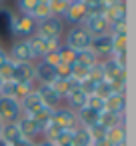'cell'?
Here are the masks:
<instances>
[{"label":"cell","instance_id":"40","mask_svg":"<svg viewBox=\"0 0 136 146\" xmlns=\"http://www.w3.org/2000/svg\"><path fill=\"white\" fill-rule=\"evenodd\" d=\"M86 130H88V134H90L92 142L104 140V136H106V128H104V126H100V124H94V126H90V128H86Z\"/></svg>","mask_w":136,"mask_h":146},{"label":"cell","instance_id":"48","mask_svg":"<svg viewBox=\"0 0 136 146\" xmlns=\"http://www.w3.org/2000/svg\"><path fill=\"white\" fill-rule=\"evenodd\" d=\"M36 146H54L52 142H46V140H42V142H36Z\"/></svg>","mask_w":136,"mask_h":146},{"label":"cell","instance_id":"45","mask_svg":"<svg viewBox=\"0 0 136 146\" xmlns=\"http://www.w3.org/2000/svg\"><path fill=\"white\" fill-rule=\"evenodd\" d=\"M86 6H94V4H102V0H82Z\"/></svg>","mask_w":136,"mask_h":146},{"label":"cell","instance_id":"39","mask_svg":"<svg viewBox=\"0 0 136 146\" xmlns=\"http://www.w3.org/2000/svg\"><path fill=\"white\" fill-rule=\"evenodd\" d=\"M14 86H16V80H2L0 82V96L14 98Z\"/></svg>","mask_w":136,"mask_h":146},{"label":"cell","instance_id":"21","mask_svg":"<svg viewBox=\"0 0 136 146\" xmlns=\"http://www.w3.org/2000/svg\"><path fill=\"white\" fill-rule=\"evenodd\" d=\"M50 86H52V88H54V92H56V94L64 100V98L70 94V90H72L74 86H78V84H76L72 78H56Z\"/></svg>","mask_w":136,"mask_h":146},{"label":"cell","instance_id":"26","mask_svg":"<svg viewBox=\"0 0 136 146\" xmlns=\"http://www.w3.org/2000/svg\"><path fill=\"white\" fill-rule=\"evenodd\" d=\"M112 36V56L126 54L128 50V34H110Z\"/></svg>","mask_w":136,"mask_h":146},{"label":"cell","instance_id":"3","mask_svg":"<svg viewBox=\"0 0 136 146\" xmlns=\"http://www.w3.org/2000/svg\"><path fill=\"white\" fill-rule=\"evenodd\" d=\"M36 34L42 36L44 40H60L64 34V20L58 16H48L38 22Z\"/></svg>","mask_w":136,"mask_h":146},{"label":"cell","instance_id":"49","mask_svg":"<svg viewBox=\"0 0 136 146\" xmlns=\"http://www.w3.org/2000/svg\"><path fill=\"white\" fill-rule=\"evenodd\" d=\"M0 146H10V144H6L4 140H0Z\"/></svg>","mask_w":136,"mask_h":146},{"label":"cell","instance_id":"27","mask_svg":"<svg viewBox=\"0 0 136 146\" xmlns=\"http://www.w3.org/2000/svg\"><path fill=\"white\" fill-rule=\"evenodd\" d=\"M76 62L78 64H82V66H86V68H92V66H96L98 62H100V58L88 48V50H82V52H76Z\"/></svg>","mask_w":136,"mask_h":146},{"label":"cell","instance_id":"8","mask_svg":"<svg viewBox=\"0 0 136 146\" xmlns=\"http://www.w3.org/2000/svg\"><path fill=\"white\" fill-rule=\"evenodd\" d=\"M108 22H106V18L104 16H96V14H88L86 16V20L82 22V28L92 36V38H96V36H102V34H108Z\"/></svg>","mask_w":136,"mask_h":146},{"label":"cell","instance_id":"6","mask_svg":"<svg viewBox=\"0 0 136 146\" xmlns=\"http://www.w3.org/2000/svg\"><path fill=\"white\" fill-rule=\"evenodd\" d=\"M6 52H8V58L14 64H18V62H36L34 56H32V52H30L28 40H24V38H16L12 42L10 50H6Z\"/></svg>","mask_w":136,"mask_h":146},{"label":"cell","instance_id":"51","mask_svg":"<svg viewBox=\"0 0 136 146\" xmlns=\"http://www.w3.org/2000/svg\"><path fill=\"white\" fill-rule=\"evenodd\" d=\"M2 2H4V0H0V4H2Z\"/></svg>","mask_w":136,"mask_h":146},{"label":"cell","instance_id":"15","mask_svg":"<svg viewBox=\"0 0 136 146\" xmlns=\"http://www.w3.org/2000/svg\"><path fill=\"white\" fill-rule=\"evenodd\" d=\"M126 14H128V10H126V2L108 4V6H104V12H102V16L106 18V22H108V24H110V22H116V20L126 18Z\"/></svg>","mask_w":136,"mask_h":146},{"label":"cell","instance_id":"43","mask_svg":"<svg viewBox=\"0 0 136 146\" xmlns=\"http://www.w3.org/2000/svg\"><path fill=\"white\" fill-rule=\"evenodd\" d=\"M10 146H36V142H32V140H26V138H20L18 142H14V144H10Z\"/></svg>","mask_w":136,"mask_h":146},{"label":"cell","instance_id":"23","mask_svg":"<svg viewBox=\"0 0 136 146\" xmlns=\"http://www.w3.org/2000/svg\"><path fill=\"white\" fill-rule=\"evenodd\" d=\"M20 138H22V134H20V128H18L16 122H14V124H4L0 140H4L6 144H14V142H18Z\"/></svg>","mask_w":136,"mask_h":146},{"label":"cell","instance_id":"17","mask_svg":"<svg viewBox=\"0 0 136 146\" xmlns=\"http://www.w3.org/2000/svg\"><path fill=\"white\" fill-rule=\"evenodd\" d=\"M104 140L110 142L112 146H126V124L106 128V136H104Z\"/></svg>","mask_w":136,"mask_h":146},{"label":"cell","instance_id":"14","mask_svg":"<svg viewBox=\"0 0 136 146\" xmlns=\"http://www.w3.org/2000/svg\"><path fill=\"white\" fill-rule=\"evenodd\" d=\"M54 80H56V70H54V66H50V64L38 60V62H36V82H38V84H52Z\"/></svg>","mask_w":136,"mask_h":146},{"label":"cell","instance_id":"12","mask_svg":"<svg viewBox=\"0 0 136 146\" xmlns=\"http://www.w3.org/2000/svg\"><path fill=\"white\" fill-rule=\"evenodd\" d=\"M16 82H34L36 84V62H18L14 64V76Z\"/></svg>","mask_w":136,"mask_h":146},{"label":"cell","instance_id":"36","mask_svg":"<svg viewBox=\"0 0 136 146\" xmlns=\"http://www.w3.org/2000/svg\"><path fill=\"white\" fill-rule=\"evenodd\" d=\"M86 108H90V110H94V112H102L104 110V100L102 98H98L96 94H90L88 98H86Z\"/></svg>","mask_w":136,"mask_h":146},{"label":"cell","instance_id":"5","mask_svg":"<svg viewBox=\"0 0 136 146\" xmlns=\"http://www.w3.org/2000/svg\"><path fill=\"white\" fill-rule=\"evenodd\" d=\"M50 122L62 130H74L78 128V120H76V112L70 110L68 106H58L52 110L50 114Z\"/></svg>","mask_w":136,"mask_h":146},{"label":"cell","instance_id":"34","mask_svg":"<svg viewBox=\"0 0 136 146\" xmlns=\"http://www.w3.org/2000/svg\"><path fill=\"white\" fill-rule=\"evenodd\" d=\"M108 32H110V34H128V20H126V18H122V20L110 22Z\"/></svg>","mask_w":136,"mask_h":146},{"label":"cell","instance_id":"20","mask_svg":"<svg viewBox=\"0 0 136 146\" xmlns=\"http://www.w3.org/2000/svg\"><path fill=\"white\" fill-rule=\"evenodd\" d=\"M26 40H28V46H30V52H32L34 60H40L46 54V40L42 36H38V34H34V36H30Z\"/></svg>","mask_w":136,"mask_h":146},{"label":"cell","instance_id":"22","mask_svg":"<svg viewBox=\"0 0 136 146\" xmlns=\"http://www.w3.org/2000/svg\"><path fill=\"white\" fill-rule=\"evenodd\" d=\"M76 120H78V126L90 128V126L98 124V112H94L90 108H82V110L76 112Z\"/></svg>","mask_w":136,"mask_h":146},{"label":"cell","instance_id":"33","mask_svg":"<svg viewBox=\"0 0 136 146\" xmlns=\"http://www.w3.org/2000/svg\"><path fill=\"white\" fill-rule=\"evenodd\" d=\"M14 76V62L8 58L6 62L0 64V80H12Z\"/></svg>","mask_w":136,"mask_h":146},{"label":"cell","instance_id":"10","mask_svg":"<svg viewBox=\"0 0 136 146\" xmlns=\"http://www.w3.org/2000/svg\"><path fill=\"white\" fill-rule=\"evenodd\" d=\"M34 90H36V94H38L40 102H42L46 108L54 110V108H58V106L62 104V98L54 92V88H52L50 84H38Z\"/></svg>","mask_w":136,"mask_h":146},{"label":"cell","instance_id":"1","mask_svg":"<svg viewBox=\"0 0 136 146\" xmlns=\"http://www.w3.org/2000/svg\"><path fill=\"white\" fill-rule=\"evenodd\" d=\"M10 26H12V34L16 36V38H30V36H34L36 34V28H38V22L30 16V14H16V12H12V22H10Z\"/></svg>","mask_w":136,"mask_h":146},{"label":"cell","instance_id":"50","mask_svg":"<svg viewBox=\"0 0 136 146\" xmlns=\"http://www.w3.org/2000/svg\"><path fill=\"white\" fill-rule=\"evenodd\" d=\"M2 128H4V124H2V122H0V136H2Z\"/></svg>","mask_w":136,"mask_h":146},{"label":"cell","instance_id":"53","mask_svg":"<svg viewBox=\"0 0 136 146\" xmlns=\"http://www.w3.org/2000/svg\"><path fill=\"white\" fill-rule=\"evenodd\" d=\"M0 82H2V80H0Z\"/></svg>","mask_w":136,"mask_h":146},{"label":"cell","instance_id":"37","mask_svg":"<svg viewBox=\"0 0 136 146\" xmlns=\"http://www.w3.org/2000/svg\"><path fill=\"white\" fill-rule=\"evenodd\" d=\"M74 130H76V128H74ZM74 130H60V134H58L56 140H54V146H70L72 136H74Z\"/></svg>","mask_w":136,"mask_h":146},{"label":"cell","instance_id":"13","mask_svg":"<svg viewBox=\"0 0 136 146\" xmlns=\"http://www.w3.org/2000/svg\"><path fill=\"white\" fill-rule=\"evenodd\" d=\"M104 110L118 114V116H126V96L122 94H112L104 100Z\"/></svg>","mask_w":136,"mask_h":146},{"label":"cell","instance_id":"32","mask_svg":"<svg viewBox=\"0 0 136 146\" xmlns=\"http://www.w3.org/2000/svg\"><path fill=\"white\" fill-rule=\"evenodd\" d=\"M94 94L98 96V98H102V100H106L108 96H112L114 92H112V84L104 78V80H100V82H96V88H94Z\"/></svg>","mask_w":136,"mask_h":146},{"label":"cell","instance_id":"25","mask_svg":"<svg viewBox=\"0 0 136 146\" xmlns=\"http://www.w3.org/2000/svg\"><path fill=\"white\" fill-rule=\"evenodd\" d=\"M50 114H52V110H50V108H46L44 104H40V106H38L34 112H30V114H24V116H30L34 122H38V124L44 128V126L50 122Z\"/></svg>","mask_w":136,"mask_h":146},{"label":"cell","instance_id":"41","mask_svg":"<svg viewBox=\"0 0 136 146\" xmlns=\"http://www.w3.org/2000/svg\"><path fill=\"white\" fill-rule=\"evenodd\" d=\"M88 78H90L92 82H100V80H104L102 62H98V64H96V66H92V68H88Z\"/></svg>","mask_w":136,"mask_h":146},{"label":"cell","instance_id":"18","mask_svg":"<svg viewBox=\"0 0 136 146\" xmlns=\"http://www.w3.org/2000/svg\"><path fill=\"white\" fill-rule=\"evenodd\" d=\"M12 10L6 6H0V40H4L12 34Z\"/></svg>","mask_w":136,"mask_h":146},{"label":"cell","instance_id":"24","mask_svg":"<svg viewBox=\"0 0 136 146\" xmlns=\"http://www.w3.org/2000/svg\"><path fill=\"white\" fill-rule=\"evenodd\" d=\"M42 102H40V98H38V94H36V90H32L30 94H26L22 100H20V108H22V114H30V112H34L38 106H40Z\"/></svg>","mask_w":136,"mask_h":146},{"label":"cell","instance_id":"52","mask_svg":"<svg viewBox=\"0 0 136 146\" xmlns=\"http://www.w3.org/2000/svg\"><path fill=\"white\" fill-rule=\"evenodd\" d=\"M68 2H72V0H68Z\"/></svg>","mask_w":136,"mask_h":146},{"label":"cell","instance_id":"28","mask_svg":"<svg viewBox=\"0 0 136 146\" xmlns=\"http://www.w3.org/2000/svg\"><path fill=\"white\" fill-rule=\"evenodd\" d=\"M70 146H92V138H90L88 130L82 128V126H78V128L74 130V136H72Z\"/></svg>","mask_w":136,"mask_h":146},{"label":"cell","instance_id":"16","mask_svg":"<svg viewBox=\"0 0 136 146\" xmlns=\"http://www.w3.org/2000/svg\"><path fill=\"white\" fill-rule=\"evenodd\" d=\"M86 98H88V94H84L78 86H74V88L70 90V94H68L64 100L68 102V108H70V110L78 112V110L86 108Z\"/></svg>","mask_w":136,"mask_h":146},{"label":"cell","instance_id":"42","mask_svg":"<svg viewBox=\"0 0 136 146\" xmlns=\"http://www.w3.org/2000/svg\"><path fill=\"white\" fill-rule=\"evenodd\" d=\"M70 66L72 64H58L54 70H56V78H70Z\"/></svg>","mask_w":136,"mask_h":146},{"label":"cell","instance_id":"2","mask_svg":"<svg viewBox=\"0 0 136 146\" xmlns=\"http://www.w3.org/2000/svg\"><path fill=\"white\" fill-rule=\"evenodd\" d=\"M90 42H92V36L82 26H70V30L64 36V46L70 48V50H74V52L88 50L90 48Z\"/></svg>","mask_w":136,"mask_h":146},{"label":"cell","instance_id":"46","mask_svg":"<svg viewBox=\"0 0 136 146\" xmlns=\"http://www.w3.org/2000/svg\"><path fill=\"white\" fill-rule=\"evenodd\" d=\"M118 2H126V0H102L104 6H108V4H118Z\"/></svg>","mask_w":136,"mask_h":146},{"label":"cell","instance_id":"9","mask_svg":"<svg viewBox=\"0 0 136 146\" xmlns=\"http://www.w3.org/2000/svg\"><path fill=\"white\" fill-rule=\"evenodd\" d=\"M90 50H92L100 60L110 58V56H112V36H110V32L92 38V42H90Z\"/></svg>","mask_w":136,"mask_h":146},{"label":"cell","instance_id":"47","mask_svg":"<svg viewBox=\"0 0 136 146\" xmlns=\"http://www.w3.org/2000/svg\"><path fill=\"white\" fill-rule=\"evenodd\" d=\"M92 146H112V144L106 140H98V142H92Z\"/></svg>","mask_w":136,"mask_h":146},{"label":"cell","instance_id":"4","mask_svg":"<svg viewBox=\"0 0 136 146\" xmlns=\"http://www.w3.org/2000/svg\"><path fill=\"white\" fill-rule=\"evenodd\" d=\"M20 116H22L20 100L0 96V122L2 124H14V122L20 120Z\"/></svg>","mask_w":136,"mask_h":146},{"label":"cell","instance_id":"38","mask_svg":"<svg viewBox=\"0 0 136 146\" xmlns=\"http://www.w3.org/2000/svg\"><path fill=\"white\" fill-rule=\"evenodd\" d=\"M58 54H60V62L62 64H74L76 62V52L70 50V48H66V46H60Z\"/></svg>","mask_w":136,"mask_h":146},{"label":"cell","instance_id":"29","mask_svg":"<svg viewBox=\"0 0 136 146\" xmlns=\"http://www.w3.org/2000/svg\"><path fill=\"white\" fill-rule=\"evenodd\" d=\"M68 6H70L68 0H50V4H48L50 14H52V16H58V18H62V16L66 14Z\"/></svg>","mask_w":136,"mask_h":146},{"label":"cell","instance_id":"11","mask_svg":"<svg viewBox=\"0 0 136 146\" xmlns=\"http://www.w3.org/2000/svg\"><path fill=\"white\" fill-rule=\"evenodd\" d=\"M18 124V128H20V134H22V138H26V140H32V142H36V138L42 134V126L38 124V122H34L30 116H20V120L16 122Z\"/></svg>","mask_w":136,"mask_h":146},{"label":"cell","instance_id":"31","mask_svg":"<svg viewBox=\"0 0 136 146\" xmlns=\"http://www.w3.org/2000/svg\"><path fill=\"white\" fill-rule=\"evenodd\" d=\"M34 88H36L34 82H26V80H24V82H16V86H14V98H16V100H22V98H24L26 94H30Z\"/></svg>","mask_w":136,"mask_h":146},{"label":"cell","instance_id":"44","mask_svg":"<svg viewBox=\"0 0 136 146\" xmlns=\"http://www.w3.org/2000/svg\"><path fill=\"white\" fill-rule=\"evenodd\" d=\"M8 60V52L2 48V44H0V64H2V62H6Z\"/></svg>","mask_w":136,"mask_h":146},{"label":"cell","instance_id":"19","mask_svg":"<svg viewBox=\"0 0 136 146\" xmlns=\"http://www.w3.org/2000/svg\"><path fill=\"white\" fill-rule=\"evenodd\" d=\"M98 124H100V126H104V128L122 126V124H126V116H118V114H112V112L102 110V112L98 114Z\"/></svg>","mask_w":136,"mask_h":146},{"label":"cell","instance_id":"35","mask_svg":"<svg viewBox=\"0 0 136 146\" xmlns=\"http://www.w3.org/2000/svg\"><path fill=\"white\" fill-rule=\"evenodd\" d=\"M38 0H16L18 6V14H32V10L36 8Z\"/></svg>","mask_w":136,"mask_h":146},{"label":"cell","instance_id":"7","mask_svg":"<svg viewBox=\"0 0 136 146\" xmlns=\"http://www.w3.org/2000/svg\"><path fill=\"white\" fill-rule=\"evenodd\" d=\"M86 16H88V6L82 2V0H72L68 10H66V14L62 16V20L68 22L70 26H82Z\"/></svg>","mask_w":136,"mask_h":146},{"label":"cell","instance_id":"30","mask_svg":"<svg viewBox=\"0 0 136 146\" xmlns=\"http://www.w3.org/2000/svg\"><path fill=\"white\" fill-rule=\"evenodd\" d=\"M70 78H72L76 84H80L82 80L88 78V68L82 66V64H78V62H74V64L70 66Z\"/></svg>","mask_w":136,"mask_h":146}]
</instances>
